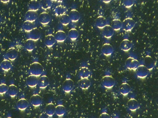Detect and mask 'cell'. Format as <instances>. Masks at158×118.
<instances>
[{"label":"cell","mask_w":158,"mask_h":118,"mask_svg":"<svg viewBox=\"0 0 158 118\" xmlns=\"http://www.w3.org/2000/svg\"><path fill=\"white\" fill-rule=\"evenodd\" d=\"M41 7L44 10H47L50 9L52 6V2L50 0H44L40 2Z\"/></svg>","instance_id":"e575fe53"},{"label":"cell","mask_w":158,"mask_h":118,"mask_svg":"<svg viewBox=\"0 0 158 118\" xmlns=\"http://www.w3.org/2000/svg\"><path fill=\"white\" fill-rule=\"evenodd\" d=\"M107 21L103 17H99L97 20L96 24L97 26L99 28H103L107 25Z\"/></svg>","instance_id":"d6a6232c"},{"label":"cell","mask_w":158,"mask_h":118,"mask_svg":"<svg viewBox=\"0 0 158 118\" xmlns=\"http://www.w3.org/2000/svg\"></svg>","instance_id":"bcb514c9"},{"label":"cell","mask_w":158,"mask_h":118,"mask_svg":"<svg viewBox=\"0 0 158 118\" xmlns=\"http://www.w3.org/2000/svg\"><path fill=\"white\" fill-rule=\"evenodd\" d=\"M144 65L150 71L152 70L154 66V63L153 59L150 56L146 57L144 60Z\"/></svg>","instance_id":"484cf974"},{"label":"cell","mask_w":158,"mask_h":118,"mask_svg":"<svg viewBox=\"0 0 158 118\" xmlns=\"http://www.w3.org/2000/svg\"><path fill=\"white\" fill-rule=\"evenodd\" d=\"M1 2L4 3H7L9 2L10 1H1Z\"/></svg>","instance_id":"b9f144b4"},{"label":"cell","mask_w":158,"mask_h":118,"mask_svg":"<svg viewBox=\"0 0 158 118\" xmlns=\"http://www.w3.org/2000/svg\"><path fill=\"white\" fill-rule=\"evenodd\" d=\"M56 106L52 103H49L46 105L45 113L49 117H52L55 113Z\"/></svg>","instance_id":"603a6c76"},{"label":"cell","mask_w":158,"mask_h":118,"mask_svg":"<svg viewBox=\"0 0 158 118\" xmlns=\"http://www.w3.org/2000/svg\"><path fill=\"white\" fill-rule=\"evenodd\" d=\"M124 29L126 30H131L134 27V23L133 20L127 19L126 20L123 24Z\"/></svg>","instance_id":"4dcf8cb0"},{"label":"cell","mask_w":158,"mask_h":118,"mask_svg":"<svg viewBox=\"0 0 158 118\" xmlns=\"http://www.w3.org/2000/svg\"><path fill=\"white\" fill-rule=\"evenodd\" d=\"M28 105V102L24 98H21L19 100L17 104V108L21 111L25 110L27 108Z\"/></svg>","instance_id":"d6986e66"},{"label":"cell","mask_w":158,"mask_h":118,"mask_svg":"<svg viewBox=\"0 0 158 118\" xmlns=\"http://www.w3.org/2000/svg\"><path fill=\"white\" fill-rule=\"evenodd\" d=\"M68 36L71 40L75 41L79 37L78 31L75 28L71 29L68 32Z\"/></svg>","instance_id":"1f68e13d"},{"label":"cell","mask_w":158,"mask_h":118,"mask_svg":"<svg viewBox=\"0 0 158 118\" xmlns=\"http://www.w3.org/2000/svg\"><path fill=\"white\" fill-rule=\"evenodd\" d=\"M2 18V15H1V12H0V21L1 20Z\"/></svg>","instance_id":"7bdbcfd3"},{"label":"cell","mask_w":158,"mask_h":118,"mask_svg":"<svg viewBox=\"0 0 158 118\" xmlns=\"http://www.w3.org/2000/svg\"><path fill=\"white\" fill-rule=\"evenodd\" d=\"M7 118H13L11 117H7Z\"/></svg>","instance_id":"ee69618b"},{"label":"cell","mask_w":158,"mask_h":118,"mask_svg":"<svg viewBox=\"0 0 158 118\" xmlns=\"http://www.w3.org/2000/svg\"><path fill=\"white\" fill-rule=\"evenodd\" d=\"M38 17L37 12L28 10L25 13V21L33 22L37 19Z\"/></svg>","instance_id":"5bb4252c"},{"label":"cell","mask_w":158,"mask_h":118,"mask_svg":"<svg viewBox=\"0 0 158 118\" xmlns=\"http://www.w3.org/2000/svg\"><path fill=\"white\" fill-rule=\"evenodd\" d=\"M42 97L38 94L33 95L30 99V103L35 107L40 106L42 103Z\"/></svg>","instance_id":"8fae6325"},{"label":"cell","mask_w":158,"mask_h":118,"mask_svg":"<svg viewBox=\"0 0 158 118\" xmlns=\"http://www.w3.org/2000/svg\"><path fill=\"white\" fill-rule=\"evenodd\" d=\"M135 70L137 77L142 79L147 77L150 71L143 65H139Z\"/></svg>","instance_id":"3957f363"},{"label":"cell","mask_w":158,"mask_h":118,"mask_svg":"<svg viewBox=\"0 0 158 118\" xmlns=\"http://www.w3.org/2000/svg\"><path fill=\"white\" fill-rule=\"evenodd\" d=\"M101 84L104 88L110 89L115 86L116 82L115 79L111 75H106L102 78Z\"/></svg>","instance_id":"7a4b0ae2"},{"label":"cell","mask_w":158,"mask_h":118,"mask_svg":"<svg viewBox=\"0 0 158 118\" xmlns=\"http://www.w3.org/2000/svg\"><path fill=\"white\" fill-rule=\"evenodd\" d=\"M29 70L31 75L39 77L43 72L44 68L39 63L35 62L30 64Z\"/></svg>","instance_id":"6da1fadb"},{"label":"cell","mask_w":158,"mask_h":118,"mask_svg":"<svg viewBox=\"0 0 158 118\" xmlns=\"http://www.w3.org/2000/svg\"><path fill=\"white\" fill-rule=\"evenodd\" d=\"M121 46L123 50L127 51L131 48V44L129 41H125L122 42Z\"/></svg>","instance_id":"8d00e7d4"},{"label":"cell","mask_w":158,"mask_h":118,"mask_svg":"<svg viewBox=\"0 0 158 118\" xmlns=\"http://www.w3.org/2000/svg\"><path fill=\"white\" fill-rule=\"evenodd\" d=\"M39 77L30 75L27 78L26 82L28 86L31 88L36 87L38 84Z\"/></svg>","instance_id":"30bf717a"},{"label":"cell","mask_w":158,"mask_h":118,"mask_svg":"<svg viewBox=\"0 0 158 118\" xmlns=\"http://www.w3.org/2000/svg\"><path fill=\"white\" fill-rule=\"evenodd\" d=\"M121 22L118 20L113 21L112 22L111 27L114 30H119L120 29L122 25Z\"/></svg>","instance_id":"74e56055"},{"label":"cell","mask_w":158,"mask_h":118,"mask_svg":"<svg viewBox=\"0 0 158 118\" xmlns=\"http://www.w3.org/2000/svg\"><path fill=\"white\" fill-rule=\"evenodd\" d=\"M78 84L82 89L87 90L90 88L91 83L89 78H81L78 82Z\"/></svg>","instance_id":"2e32d148"},{"label":"cell","mask_w":158,"mask_h":118,"mask_svg":"<svg viewBox=\"0 0 158 118\" xmlns=\"http://www.w3.org/2000/svg\"><path fill=\"white\" fill-rule=\"evenodd\" d=\"M74 87V82L71 79H67L63 83L62 89L65 92L70 93L73 89Z\"/></svg>","instance_id":"5b68a950"},{"label":"cell","mask_w":158,"mask_h":118,"mask_svg":"<svg viewBox=\"0 0 158 118\" xmlns=\"http://www.w3.org/2000/svg\"><path fill=\"white\" fill-rule=\"evenodd\" d=\"M103 29V34L106 38H110L113 34L114 30L110 26L108 25L104 27Z\"/></svg>","instance_id":"83f0119b"},{"label":"cell","mask_w":158,"mask_h":118,"mask_svg":"<svg viewBox=\"0 0 158 118\" xmlns=\"http://www.w3.org/2000/svg\"><path fill=\"white\" fill-rule=\"evenodd\" d=\"M99 118H111V117L107 111L104 110L101 114Z\"/></svg>","instance_id":"ab89813d"},{"label":"cell","mask_w":158,"mask_h":118,"mask_svg":"<svg viewBox=\"0 0 158 118\" xmlns=\"http://www.w3.org/2000/svg\"><path fill=\"white\" fill-rule=\"evenodd\" d=\"M22 27L24 30L28 33L35 28V25L33 22L27 21H25L23 23Z\"/></svg>","instance_id":"f546056e"},{"label":"cell","mask_w":158,"mask_h":118,"mask_svg":"<svg viewBox=\"0 0 158 118\" xmlns=\"http://www.w3.org/2000/svg\"><path fill=\"white\" fill-rule=\"evenodd\" d=\"M66 109L64 106L59 105L56 106L55 113L58 116H64L66 113Z\"/></svg>","instance_id":"f1b7e54d"},{"label":"cell","mask_w":158,"mask_h":118,"mask_svg":"<svg viewBox=\"0 0 158 118\" xmlns=\"http://www.w3.org/2000/svg\"><path fill=\"white\" fill-rule=\"evenodd\" d=\"M79 74L81 78H89L91 74V71L87 67L83 66L79 71Z\"/></svg>","instance_id":"e0dca14e"},{"label":"cell","mask_w":158,"mask_h":118,"mask_svg":"<svg viewBox=\"0 0 158 118\" xmlns=\"http://www.w3.org/2000/svg\"><path fill=\"white\" fill-rule=\"evenodd\" d=\"M13 66L11 61L5 59H4L1 63L0 66L2 69L5 71H8L12 68Z\"/></svg>","instance_id":"cb8c5ba5"},{"label":"cell","mask_w":158,"mask_h":118,"mask_svg":"<svg viewBox=\"0 0 158 118\" xmlns=\"http://www.w3.org/2000/svg\"><path fill=\"white\" fill-rule=\"evenodd\" d=\"M114 118H119L118 117H114Z\"/></svg>","instance_id":"f6af8a7d"},{"label":"cell","mask_w":158,"mask_h":118,"mask_svg":"<svg viewBox=\"0 0 158 118\" xmlns=\"http://www.w3.org/2000/svg\"><path fill=\"white\" fill-rule=\"evenodd\" d=\"M71 21L76 22L80 19L81 16L77 10L73 9L71 10L69 15Z\"/></svg>","instance_id":"7402d4cb"},{"label":"cell","mask_w":158,"mask_h":118,"mask_svg":"<svg viewBox=\"0 0 158 118\" xmlns=\"http://www.w3.org/2000/svg\"><path fill=\"white\" fill-rule=\"evenodd\" d=\"M131 88L127 82H123L120 85L119 91L121 95L124 96L128 95L131 92Z\"/></svg>","instance_id":"ba28073f"},{"label":"cell","mask_w":158,"mask_h":118,"mask_svg":"<svg viewBox=\"0 0 158 118\" xmlns=\"http://www.w3.org/2000/svg\"><path fill=\"white\" fill-rule=\"evenodd\" d=\"M49 84L50 80L47 76L44 75L39 77L38 85L40 89H44L46 88Z\"/></svg>","instance_id":"4fadbf2b"},{"label":"cell","mask_w":158,"mask_h":118,"mask_svg":"<svg viewBox=\"0 0 158 118\" xmlns=\"http://www.w3.org/2000/svg\"><path fill=\"white\" fill-rule=\"evenodd\" d=\"M24 47L26 50L31 52L33 51L36 47L35 42L28 39L25 42Z\"/></svg>","instance_id":"d4e9b609"},{"label":"cell","mask_w":158,"mask_h":118,"mask_svg":"<svg viewBox=\"0 0 158 118\" xmlns=\"http://www.w3.org/2000/svg\"><path fill=\"white\" fill-rule=\"evenodd\" d=\"M41 36V33L40 30L35 27L34 29L28 33V39L35 42L39 40Z\"/></svg>","instance_id":"9c48e42d"},{"label":"cell","mask_w":158,"mask_h":118,"mask_svg":"<svg viewBox=\"0 0 158 118\" xmlns=\"http://www.w3.org/2000/svg\"><path fill=\"white\" fill-rule=\"evenodd\" d=\"M39 17L40 23L43 25L48 24L51 20V17L50 14L46 12L40 14Z\"/></svg>","instance_id":"7c38bea8"},{"label":"cell","mask_w":158,"mask_h":118,"mask_svg":"<svg viewBox=\"0 0 158 118\" xmlns=\"http://www.w3.org/2000/svg\"><path fill=\"white\" fill-rule=\"evenodd\" d=\"M28 6L29 10L37 12L41 7L40 2L36 0L31 1L28 2Z\"/></svg>","instance_id":"ac0fdd59"},{"label":"cell","mask_w":158,"mask_h":118,"mask_svg":"<svg viewBox=\"0 0 158 118\" xmlns=\"http://www.w3.org/2000/svg\"><path fill=\"white\" fill-rule=\"evenodd\" d=\"M138 61L136 59L132 57L128 58L126 60L125 66L128 69L136 70L139 66Z\"/></svg>","instance_id":"8992f818"},{"label":"cell","mask_w":158,"mask_h":118,"mask_svg":"<svg viewBox=\"0 0 158 118\" xmlns=\"http://www.w3.org/2000/svg\"><path fill=\"white\" fill-rule=\"evenodd\" d=\"M56 41L54 35L52 34L47 35L45 39V43L48 48L52 47L55 44Z\"/></svg>","instance_id":"ffe728a7"},{"label":"cell","mask_w":158,"mask_h":118,"mask_svg":"<svg viewBox=\"0 0 158 118\" xmlns=\"http://www.w3.org/2000/svg\"><path fill=\"white\" fill-rule=\"evenodd\" d=\"M56 41L61 43L64 42L67 38L66 33L64 31L59 30L55 33L54 35Z\"/></svg>","instance_id":"9a60e30c"},{"label":"cell","mask_w":158,"mask_h":118,"mask_svg":"<svg viewBox=\"0 0 158 118\" xmlns=\"http://www.w3.org/2000/svg\"><path fill=\"white\" fill-rule=\"evenodd\" d=\"M127 106L128 109L131 111L135 112L140 108V105L135 98H131L127 102Z\"/></svg>","instance_id":"277c9868"},{"label":"cell","mask_w":158,"mask_h":118,"mask_svg":"<svg viewBox=\"0 0 158 118\" xmlns=\"http://www.w3.org/2000/svg\"><path fill=\"white\" fill-rule=\"evenodd\" d=\"M67 9L66 7L64 5H60L56 7L54 12L56 16L61 17L66 14Z\"/></svg>","instance_id":"44dd1931"},{"label":"cell","mask_w":158,"mask_h":118,"mask_svg":"<svg viewBox=\"0 0 158 118\" xmlns=\"http://www.w3.org/2000/svg\"><path fill=\"white\" fill-rule=\"evenodd\" d=\"M7 93L12 98L15 97L18 93V89L17 86L14 84H12L8 87Z\"/></svg>","instance_id":"4316f807"},{"label":"cell","mask_w":158,"mask_h":118,"mask_svg":"<svg viewBox=\"0 0 158 118\" xmlns=\"http://www.w3.org/2000/svg\"><path fill=\"white\" fill-rule=\"evenodd\" d=\"M60 21L62 24L65 26L69 25L71 21L69 15L67 14L60 17Z\"/></svg>","instance_id":"836d02e7"},{"label":"cell","mask_w":158,"mask_h":118,"mask_svg":"<svg viewBox=\"0 0 158 118\" xmlns=\"http://www.w3.org/2000/svg\"><path fill=\"white\" fill-rule=\"evenodd\" d=\"M8 87L5 84H0V95H3L7 92Z\"/></svg>","instance_id":"f35d334b"},{"label":"cell","mask_w":158,"mask_h":118,"mask_svg":"<svg viewBox=\"0 0 158 118\" xmlns=\"http://www.w3.org/2000/svg\"><path fill=\"white\" fill-rule=\"evenodd\" d=\"M49 117L45 112L42 113L40 116V118H48Z\"/></svg>","instance_id":"60d3db41"},{"label":"cell","mask_w":158,"mask_h":118,"mask_svg":"<svg viewBox=\"0 0 158 118\" xmlns=\"http://www.w3.org/2000/svg\"><path fill=\"white\" fill-rule=\"evenodd\" d=\"M18 55V51L17 49L13 47L10 48L6 52L5 56L6 59L11 61L16 60L17 58Z\"/></svg>","instance_id":"52a82bcc"},{"label":"cell","mask_w":158,"mask_h":118,"mask_svg":"<svg viewBox=\"0 0 158 118\" xmlns=\"http://www.w3.org/2000/svg\"><path fill=\"white\" fill-rule=\"evenodd\" d=\"M102 49L103 53L106 56L110 55L113 52L112 48L109 44H106L104 45Z\"/></svg>","instance_id":"d590c367"}]
</instances>
